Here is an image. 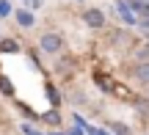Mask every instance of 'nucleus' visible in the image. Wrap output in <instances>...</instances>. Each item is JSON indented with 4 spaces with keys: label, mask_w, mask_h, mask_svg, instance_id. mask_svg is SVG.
Returning <instances> with one entry per match:
<instances>
[{
    "label": "nucleus",
    "mask_w": 149,
    "mask_h": 135,
    "mask_svg": "<svg viewBox=\"0 0 149 135\" xmlns=\"http://www.w3.org/2000/svg\"><path fill=\"white\" fill-rule=\"evenodd\" d=\"M135 28H138L141 33H149V14H144V17H138V25H135Z\"/></svg>",
    "instance_id": "17"
},
{
    "label": "nucleus",
    "mask_w": 149,
    "mask_h": 135,
    "mask_svg": "<svg viewBox=\"0 0 149 135\" xmlns=\"http://www.w3.org/2000/svg\"><path fill=\"white\" fill-rule=\"evenodd\" d=\"M66 135H88V132H86L83 127H77V124H74V127H69V130H66Z\"/></svg>",
    "instance_id": "19"
},
{
    "label": "nucleus",
    "mask_w": 149,
    "mask_h": 135,
    "mask_svg": "<svg viewBox=\"0 0 149 135\" xmlns=\"http://www.w3.org/2000/svg\"><path fill=\"white\" fill-rule=\"evenodd\" d=\"M105 42L113 44V47H122V44H130V42H135V39H130V30H124V28H113Z\"/></svg>",
    "instance_id": "7"
},
{
    "label": "nucleus",
    "mask_w": 149,
    "mask_h": 135,
    "mask_svg": "<svg viewBox=\"0 0 149 135\" xmlns=\"http://www.w3.org/2000/svg\"><path fill=\"white\" fill-rule=\"evenodd\" d=\"M141 3H144V8H146V14H149V0H141Z\"/></svg>",
    "instance_id": "21"
},
{
    "label": "nucleus",
    "mask_w": 149,
    "mask_h": 135,
    "mask_svg": "<svg viewBox=\"0 0 149 135\" xmlns=\"http://www.w3.org/2000/svg\"><path fill=\"white\" fill-rule=\"evenodd\" d=\"M77 3H83V0H77Z\"/></svg>",
    "instance_id": "23"
},
{
    "label": "nucleus",
    "mask_w": 149,
    "mask_h": 135,
    "mask_svg": "<svg viewBox=\"0 0 149 135\" xmlns=\"http://www.w3.org/2000/svg\"><path fill=\"white\" fill-rule=\"evenodd\" d=\"M47 135H66L64 130H55V132H47Z\"/></svg>",
    "instance_id": "20"
},
{
    "label": "nucleus",
    "mask_w": 149,
    "mask_h": 135,
    "mask_svg": "<svg viewBox=\"0 0 149 135\" xmlns=\"http://www.w3.org/2000/svg\"><path fill=\"white\" fill-rule=\"evenodd\" d=\"M39 121H44L47 127H61L64 124V116H61V108H50L47 113L39 116Z\"/></svg>",
    "instance_id": "9"
},
{
    "label": "nucleus",
    "mask_w": 149,
    "mask_h": 135,
    "mask_svg": "<svg viewBox=\"0 0 149 135\" xmlns=\"http://www.w3.org/2000/svg\"><path fill=\"white\" fill-rule=\"evenodd\" d=\"M88 135H113L111 130H102V127H94V124H91L88 127Z\"/></svg>",
    "instance_id": "18"
},
{
    "label": "nucleus",
    "mask_w": 149,
    "mask_h": 135,
    "mask_svg": "<svg viewBox=\"0 0 149 135\" xmlns=\"http://www.w3.org/2000/svg\"><path fill=\"white\" fill-rule=\"evenodd\" d=\"M127 75H130V80H135L138 86H149V58L146 61H133Z\"/></svg>",
    "instance_id": "3"
},
{
    "label": "nucleus",
    "mask_w": 149,
    "mask_h": 135,
    "mask_svg": "<svg viewBox=\"0 0 149 135\" xmlns=\"http://www.w3.org/2000/svg\"><path fill=\"white\" fill-rule=\"evenodd\" d=\"M94 83L102 94H113V88H116V80H111L105 72H94Z\"/></svg>",
    "instance_id": "8"
},
{
    "label": "nucleus",
    "mask_w": 149,
    "mask_h": 135,
    "mask_svg": "<svg viewBox=\"0 0 149 135\" xmlns=\"http://www.w3.org/2000/svg\"><path fill=\"white\" fill-rule=\"evenodd\" d=\"M6 17H14V6H11V0H0V19H6Z\"/></svg>",
    "instance_id": "16"
},
{
    "label": "nucleus",
    "mask_w": 149,
    "mask_h": 135,
    "mask_svg": "<svg viewBox=\"0 0 149 135\" xmlns=\"http://www.w3.org/2000/svg\"><path fill=\"white\" fill-rule=\"evenodd\" d=\"M64 47H66V39L58 30H44L39 36V53L42 55H61Z\"/></svg>",
    "instance_id": "1"
},
{
    "label": "nucleus",
    "mask_w": 149,
    "mask_h": 135,
    "mask_svg": "<svg viewBox=\"0 0 149 135\" xmlns=\"http://www.w3.org/2000/svg\"><path fill=\"white\" fill-rule=\"evenodd\" d=\"M83 25L91 28V30H105V28H108V14L102 8H97V6L83 8Z\"/></svg>",
    "instance_id": "2"
},
{
    "label": "nucleus",
    "mask_w": 149,
    "mask_h": 135,
    "mask_svg": "<svg viewBox=\"0 0 149 135\" xmlns=\"http://www.w3.org/2000/svg\"><path fill=\"white\" fill-rule=\"evenodd\" d=\"M17 110H19V116H22V119H28V121H39V116L31 110V105H25V102H17Z\"/></svg>",
    "instance_id": "14"
},
{
    "label": "nucleus",
    "mask_w": 149,
    "mask_h": 135,
    "mask_svg": "<svg viewBox=\"0 0 149 135\" xmlns=\"http://www.w3.org/2000/svg\"><path fill=\"white\" fill-rule=\"evenodd\" d=\"M113 135H133V130H130L124 121H111V127H108Z\"/></svg>",
    "instance_id": "15"
},
{
    "label": "nucleus",
    "mask_w": 149,
    "mask_h": 135,
    "mask_svg": "<svg viewBox=\"0 0 149 135\" xmlns=\"http://www.w3.org/2000/svg\"><path fill=\"white\" fill-rule=\"evenodd\" d=\"M72 69H74V55H61L58 64H55V72L58 75H69Z\"/></svg>",
    "instance_id": "10"
},
{
    "label": "nucleus",
    "mask_w": 149,
    "mask_h": 135,
    "mask_svg": "<svg viewBox=\"0 0 149 135\" xmlns=\"http://www.w3.org/2000/svg\"><path fill=\"white\" fill-rule=\"evenodd\" d=\"M0 94L8 97V99H14V83H11L6 75H0Z\"/></svg>",
    "instance_id": "12"
},
{
    "label": "nucleus",
    "mask_w": 149,
    "mask_h": 135,
    "mask_svg": "<svg viewBox=\"0 0 149 135\" xmlns=\"http://www.w3.org/2000/svg\"><path fill=\"white\" fill-rule=\"evenodd\" d=\"M44 94H47V99H50V108H61V94H58V88L55 86H44Z\"/></svg>",
    "instance_id": "11"
},
{
    "label": "nucleus",
    "mask_w": 149,
    "mask_h": 135,
    "mask_svg": "<svg viewBox=\"0 0 149 135\" xmlns=\"http://www.w3.org/2000/svg\"><path fill=\"white\" fill-rule=\"evenodd\" d=\"M14 22L19 28H25V30H31L33 25H36V14H33V8H14Z\"/></svg>",
    "instance_id": "5"
},
{
    "label": "nucleus",
    "mask_w": 149,
    "mask_h": 135,
    "mask_svg": "<svg viewBox=\"0 0 149 135\" xmlns=\"http://www.w3.org/2000/svg\"><path fill=\"white\" fill-rule=\"evenodd\" d=\"M113 8H116V17L122 19L124 28H135L138 25V17L133 14V8L127 6V0H113Z\"/></svg>",
    "instance_id": "4"
},
{
    "label": "nucleus",
    "mask_w": 149,
    "mask_h": 135,
    "mask_svg": "<svg viewBox=\"0 0 149 135\" xmlns=\"http://www.w3.org/2000/svg\"><path fill=\"white\" fill-rule=\"evenodd\" d=\"M130 102H133V110H135V113H138L144 121H149V97H146V94H133Z\"/></svg>",
    "instance_id": "6"
},
{
    "label": "nucleus",
    "mask_w": 149,
    "mask_h": 135,
    "mask_svg": "<svg viewBox=\"0 0 149 135\" xmlns=\"http://www.w3.org/2000/svg\"><path fill=\"white\" fill-rule=\"evenodd\" d=\"M22 3H28V6H31V0H22Z\"/></svg>",
    "instance_id": "22"
},
{
    "label": "nucleus",
    "mask_w": 149,
    "mask_h": 135,
    "mask_svg": "<svg viewBox=\"0 0 149 135\" xmlns=\"http://www.w3.org/2000/svg\"><path fill=\"white\" fill-rule=\"evenodd\" d=\"M19 42H17V39H3V42H0V53H19Z\"/></svg>",
    "instance_id": "13"
}]
</instances>
